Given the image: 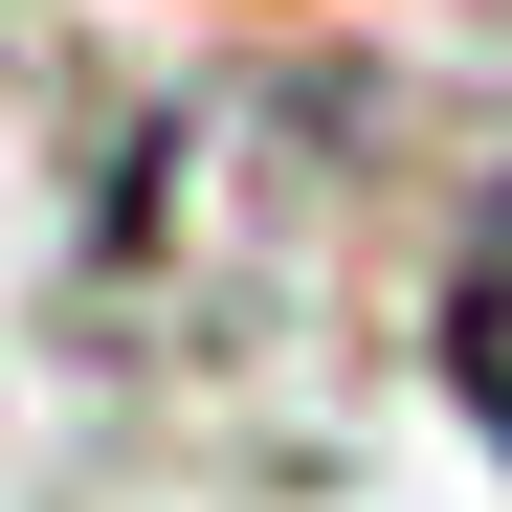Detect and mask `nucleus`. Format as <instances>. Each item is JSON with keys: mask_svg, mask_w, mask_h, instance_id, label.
<instances>
[{"mask_svg": "<svg viewBox=\"0 0 512 512\" xmlns=\"http://www.w3.org/2000/svg\"><path fill=\"white\" fill-rule=\"evenodd\" d=\"M446 401L512 446V179L468 201V245H446Z\"/></svg>", "mask_w": 512, "mask_h": 512, "instance_id": "1", "label": "nucleus"}]
</instances>
